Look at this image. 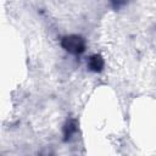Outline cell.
I'll use <instances>...</instances> for the list:
<instances>
[{
  "instance_id": "obj_1",
  "label": "cell",
  "mask_w": 156,
  "mask_h": 156,
  "mask_svg": "<svg viewBox=\"0 0 156 156\" xmlns=\"http://www.w3.org/2000/svg\"><path fill=\"white\" fill-rule=\"evenodd\" d=\"M60 45L66 52L74 56H79L87 50V41L80 34H67L61 37Z\"/></svg>"
},
{
  "instance_id": "obj_2",
  "label": "cell",
  "mask_w": 156,
  "mask_h": 156,
  "mask_svg": "<svg viewBox=\"0 0 156 156\" xmlns=\"http://www.w3.org/2000/svg\"><path fill=\"white\" fill-rule=\"evenodd\" d=\"M78 126H79V122L77 118H69L65 122L62 127V135H63L62 139L65 143H68L73 139V136L78 132Z\"/></svg>"
},
{
  "instance_id": "obj_3",
  "label": "cell",
  "mask_w": 156,
  "mask_h": 156,
  "mask_svg": "<svg viewBox=\"0 0 156 156\" xmlns=\"http://www.w3.org/2000/svg\"><path fill=\"white\" fill-rule=\"evenodd\" d=\"M87 67L90 72L100 73L105 68V60L101 54H93L87 58Z\"/></svg>"
},
{
  "instance_id": "obj_4",
  "label": "cell",
  "mask_w": 156,
  "mask_h": 156,
  "mask_svg": "<svg viewBox=\"0 0 156 156\" xmlns=\"http://www.w3.org/2000/svg\"><path fill=\"white\" fill-rule=\"evenodd\" d=\"M110 1V6L112 7L113 11H119L123 7H126L129 2V0H108Z\"/></svg>"
}]
</instances>
